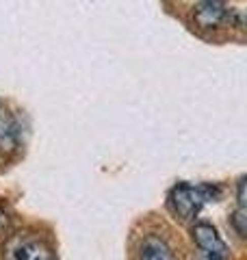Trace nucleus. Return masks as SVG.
<instances>
[{"mask_svg": "<svg viewBox=\"0 0 247 260\" xmlns=\"http://www.w3.org/2000/svg\"><path fill=\"white\" fill-rule=\"evenodd\" d=\"M221 193L224 189L212 182H178L167 193V210L178 221H195L202 208L210 202H217Z\"/></svg>", "mask_w": 247, "mask_h": 260, "instance_id": "obj_1", "label": "nucleus"}, {"mask_svg": "<svg viewBox=\"0 0 247 260\" xmlns=\"http://www.w3.org/2000/svg\"><path fill=\"white\" fill-rule=\"evenodd\" d=\"M3 260H56L54 247L35 232H15L3 243Z\"/></svg>", "mask_w": 247, "mask_h": 260, "instance_id": "obj_2", "label": "nucleus"}, {"mask_svg": "<svg viewBox=\"0 0 247 260\" xmlns=\"http://www.w3.org/2000/svg\"><path fill=\"white\" fill-rule=\"evenodd\" d=\"M191 239L202 256H208L215 260H228L230 256L228 243L219 234L217 225H212L210 221H195L191 225Z\"/></svg>", "mask_w": 247, "mask_h": 260, "instance_id": "obj_3", "label": "nucleus"}, {"mask_svg": "<svg viewBox=\"0 0 247 260\" xmlns=\"http://www.w3.org/2000/svg\"><path fill=\"white\" fill-rule=\"evenodd\" d=\"M228 13L226 0H200L193 7V22L200 28H219L228 22Z\"/></svg>", "mask_w": 247, "mask_h": 260, "instance_id": "obj_4", "label": "nucleus"}, {"mask_svg": "<svg viewBox=\"0 0 247 260\" xmlns=\"http://www.w3.org/2000/svg\"><path fill=\"white\" fill-rule=\"evenodd\" d=\"M22 139V128L15 113L0 100V152L11 154L20 148Z\"/></svg>", "mask_w": 247, "mask_h": 260, "instance_id": "obj_5", "label": "nucleus"}, {"mask_svg": "<svg viewBox=\"0 0 247 260\" xmlns=\"http://www.w3.org/2000/svg\"><path fill=\"white\" fill-rule=\"evenodd\" d=\"M137 258L139 260H178L174 249L167 243V239L161 237V234H145V237L139 241L137 247Z\"/></svg>", "mask_w": 247, "mask_h": 260, "instance_id": "obj_6", "label": "nucleus"}, {"mask_svg": "<svg viewBox=\"0 0 247 260\" xmlns=\"http://www.w3.org/2000/svg\"><path fill=\"white\" fill-rule=\"evenodd\" d=\"M230 225H232V230L238 237L245 239V234H247V208L245 206H236L230 213Z\"/></svg>", "mask_w": 247, "mask_h": 260, "instance_id": "obj_7", "label": "nucleus"}, {"mask_svg": "<svg viewBox=\"0 0 247 260\" xmlns=\"http://www.w3.org/2000/svg\"><path fill=\"white\" fill-rule=\"evenodd\" d=\"M9 217H7V213L3 208H0V237H5L7 232H9Z\"/></svg>", "mask_w": 247, "mask_h": 260, "instance_id": "obj_8", "label": "nucleus"}, {"mask_svg": "<svg viewBox=\"0 0 247 260\" xmlns=\"http://www.w3.org/2000/svg\"><path fill=\"white\" fill-rule=\"evenodd\" d=\"M197 260H215V258H208V256H200Z\"/></svg>", "mask_w": 247, "mask_h": 260, "instance_id": "obj_9", "label": "nucleus"}]
</instances>
